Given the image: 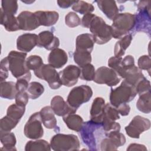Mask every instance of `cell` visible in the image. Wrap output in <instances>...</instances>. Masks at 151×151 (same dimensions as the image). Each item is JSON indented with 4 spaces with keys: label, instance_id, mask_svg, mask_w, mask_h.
<instances>
[{
    "label": "cell",
    "instance_id": "cell-1",
    "mask_svg": "<svg viewBox=\"0 0 151 151\" xmlns=\"http://www.w3.org/2000/svg\"><path fill=\"white\" fill-rule=\"evenodd\" d=\"M27 55L26 52L11 51L7 56L9 70L17 79L25 78L28 81L31 79V74L26 64Z\"/></svg>",
    "mask_w": 151,
    "mask_h": 151
},
{
    "label": "cell",
    "instance_id": "cell-2",
    "mask_svg": "<svg viewBox=\"0 0 151 151\" xmlns=\"http://www.w3.org/2000/svg\"><path fill=\"white\" fill-rule=\"evenodd\" d=\"M135 24L136 15L127 12L119 14L113 19L111 25L112 37L115 39H120L127 35Z\"/></svg>",
    "mask_w": 151,
    "mask_h": 151
},
{
    "label": "cell",
    "instance_id": "cell-3",
    "mask_svg": "<svg viewBox=\"0 0 151 151\" xmlns=\"http://www.w3.org/2000/svg\"><path fill=\"white\" fill-rule=\"evenodd\" d=\"M136 94L135 87L123 80L119 87L111 89L110 102L113 106L117 108L120 104L133 100Z\"/></svg>",
    "mask_w": 151,
    "mask_h": 151
},
{
    "label": "cell",
    "instance_id": "cell-4",
    "mask_svg": "<svg viewBox=\"0 0 151 151\" xmlns=\"http://www.w3.org/2000/svg\"><path fill=\"white\" fill-rule=\"evenodd\" d=\"M88 28L97 44H104L113 38L111 26L107 25L102 18L97 15L92 19Z\"/></svg>",
    "mask_w": 151,
    "mask_h": 151
},
{
    "label": "cell",
    "instance_id": "cell-5",
    "mask_svg": "<svg viewBox=\"0 0 151 151\" xmlns=\"http://www.w3.org/2000/svg\"><path fill=\"white\" fill-rule=\"evenodd\" d=\"M80 146L78 137L73 134L58 133L53 136L50 140L51 148L55 151L77 150Z\"/></svg>",
    "mask_w": 151,
    "mask_h": 151
},
{
    "label": "cell",
    "instance_id": "cell-6",
    "mask_svg": "<svg viewBox=\"0 0 151 151\" xmlns=\"http://www.w3.org/2000/svg\"><path fill=\"white\" fill-rule=\"evenodd\" d=\"M93 96L91 88L87 85L74 87L69 93L67 102L73 108L77 110L83 103L90 100Z\"/></svg>",
    "mask_w": 151,
    "mask_h": 151
},
{
    "label": "cell",
    "instance_id": "cell-7",
    "mask_svg": "<svg viewBox=\"0 0 151 151\" xmlns=\"http://www.w3.org/2000/svg\"><path fill=\"white\" fill-rule=\"evenodd\" d=\"M34 73L37 77L47 81L51 89H58L63 85L59 73L50 64H44Z\"/></svg>",
    "mask_w": 151,
    "mask_h": 151
},
{
    "label": "cell",
    "instance_id": "cell-8",
    "mask_svg": "<svg viewBox=\"0 0 151 151\" xmlns=\"http://www.w3.org/2000/svg\"><path fill=\"white\" fill-rule=\"evenodd\" d=\"M40 112L32 114L24 126V133L25 136L31 139H38L42 137L44 129Z\"/></svg>",
    "mask_w": 151,
    "mask_h": 151
},
{
    "label": "cell",
    "instance_id": "cell-9",
    "mask_svg": "<svg viewBox=\"0 0 151 151\" xmlns=\"http://www.w3.org/2000/svg\"><path fill=\"white\" fill-rule=\"evenodd\" d=\"M150 1H140L137 5L139 13L136 15V24L137 31L150 32Z\"/></svg>",
    "mask_w": 151,
    "mask_h": 151
},
{
    "label": "cell",
    "instance_id": "cell-10",
    "mask_svg": "<svg viewBox=\"0 0 151 151\" xmlns=\"http://www.w3.org/2000/svg\"><path fill=\"white\" fill-rule=\"evenodd\" d=\"M93 81L99 84H106L108 86L113 87L120 81V77L113 69L102 66L96 71Z\"/></svg>",
    "mask_w": 151,
    "mask_h": 151
},
{
    "label": "cell",
    "instance_id": "cell-11",
    "mask_svg": "<svg viewBox=\"0 0 151 151\" xmlns=\"http://www.w3.org/2000/svg\"><path fill=\"white\" fill-rule=\"evenodd\" d=\"M150 127V121L140 116H136L129 125L125 127L126 134L132 138L139 139L141 133L149 130Z\"/></svg>",
    "mask_w": 151,
    "mask_h": 151
},
{
    "label": "cell",
    "instance_id": "cell-12",
    "mask_svg": "<svg viewBox=\"0 0 151 151\" xmlns=\"http://www.w3.org/2000/svg\"><path fill=\"white\" fill-rule=\"evenodd\" d=\"M106 137L103 139L100 143L101 150H116L126 143V138L120 131H112L106 133Z\"/></svg>",
    "mask_w": 151,
    "mask_h": 151
},
{
    "label": "cell",
    "instance_id": "cell-13",
    "mask_svg": "<svg viewBox=\"0 0 151 151\" xmlns=\"http://www.w3.org/2000/svg\"><path fill=\"white\" fill-rule=\"evenodd\" d=\"M80 68L74 65H68L59 72L63 85L67 87H71L75 85L80 78Z\"/></svg>",
    "mask_w": 151,
    "mask_h": 151
},
{
    "label": "cell",
    "instance_id": "cell-14",
    "mask_svg": "<svg viewBox=\"0 0 151 151\" xmlns=\"http://www.w3.org/2000/svg\"><path fill=\"white\" fill-rule=\"evenodd\" d=\"M19 28L24 31H32L40 26L35 15L30 11H22L17 17Z\"/></svg>",
    "mask_w": 151,
    "mask_h": 151
},
{
    "label": "cell",
    "instance_id": "cell-15",
    "mask_svg": "<svg viewBox=\"0 0 151 151\" xmlns=\"http://www.w3.org/2000/svg\"><path fill=\"white\" fill-rule=\"evenodd\" d=\"M51 107L55 114L64 117L70 114L76 113L77 110L71 107L60 96H54L51 100Z\"/></svg>",
    "mask_w": 151,
    "mask_h": 151
},
{
    "label": "cell",
    "instance_id": "cell-16",
    "mask_svg": "<svg viewBox=\"0 0 151 151\" xmlns=\"http://www.w3.org/2000/svg\"><path fill=\"white\" fill-rule=\"evenodd\" d=\"M60 45V40L54 35L52 32L44 31L38 35L37 45L40 48H44L47 50H52Z\"/></svg>",
    "mask_w": 151,
    "mask_h": 151
},
{
    "label": "cell",
    "instance_id": "cell-17",
    "mask_svg": "<svg viewBox=\"0 0 151 151\" xmlns=\"http://www.w3.org/2000/svg\"><path fill=\"white\" fill-rule=\"evenodd\" d=\"M38 35L35 34L25 33L19 35L17 40V49L23 52H30L37 45Z\"/></svg>",
    "mask_w": 151,
    "mask_h": 151
},
{
    "label": "cell",
    "instance_id": "cell-18",
    "mask_svg": "<svg viewBox=\"0 0 151 151\" xmlns=\"http://www.w3.org/2000/svg\"><path fill=\"white\" fill-rule=\"evenodd\" d=\"M118 75L127 83L135 87L136 84L144 77L142 70L135 65L126 69H122Z\"/></svg>",
    "mask_w": 151,
    "mask_h": 151
},
{
    "label": "cell",
    "instance_id": "cell-19",
    "mask_svg": "<svg viewBox=\"0 0 151 151\" xmlns=\"http://www.w3.org/2000/svg\"><path fill=\"white\" fill-rule=\"evenodd\" d=\"M105 104V100L102 97L95 98L90 110V121L91 122L101 125Z\"/></svg>",
    "mask_w": 151,
    "mask_h": 151
},
{
    "label": "cell",
    "instance_id": "cell-20",
    "mask_svg": "<svg viewBox=\"0 0 151 151\" xmlns=\"http://www.w3.org/2000/svg\"><path fill=\"white\" fill-rule=\"evenodd\" d=\"M68 61V56L66 52L59 48L51 51L48 55V64L55 68H60L66 64Z\"/></svg>",
    "mask_w": 151,
    "mask_h": 151
},
{
    "label": "cell",
    "instance_id": "cell-21",
    "mask_svg": "<svg viewBox=\"0 0 151 151\" xmlns=\"http://www.w3.org/2000/svg\"><path fill=\"white\" fill-rule=\"evenodd\" d=\"M99 9L110 20L113 19L119 14V8L116 1L111 0L96 1Z\"/></svg>",
    "mask_w": 151,
    "mask_h": 151
},
{
    "label": "cell",
    "instance_id": "cell-22",
    "mask_svg": "<svg viewBox=\"0 0 151 151\" xmlns=\"http://www.w3.org/2000/svg\"><path fill=\"white\" fill-rule=\"evenodd\" d=\"M95 41L91 34L85 33L77 36L76 41V50L91 52L94 48Z\"/></svg>",
    "mask_w": 151,
    "mask_h": 151
},
{
    "label": "cell",
    "instance_id": "cell-23",
    "mask_svg": "<svg viewBox=\"0 0 151 151\" xmlns=\"http://www.w3.org/2000/svg\"><path fill=\"white\" fill-rule=\"evenodd\" d=\"M40 25L50 27L54 25L58 20L59 14L56 11H38L34 12Z\"/></svg>",
    "mask_w": 151,
    "mask_h": 151
},
{
    "label": "cell",
    "instance_id": "cell-24",
    "mask_svg": "<svg viewBox=\"0 0 151 151\" xmlns=\"http://www.w3.org/2000/svg\"><path fill=\"white\" fill-rule=\"evenodd\" d=\"M40 113L42 122L46 128L55 129L57 127V122L55 117V113L51 106L44 107L40 111Z\"/></svg>",
    "mask_w": 151,
    "mask_h": 151
},
{
    "label": "cell",
    "instance_id": "cell-25",
    "mask_svg": "<svg viewBox=\"0 0 151 151\" xmlns=\"http://www.w3.org/2000/svg\"><path fill=\"white\" fill-rule=\"evenodd\" d=\"M0 15L1 24L7 31L13 32L20 29L17 17H15V15L5 14L1 8Z\"/></svg>",
    "mask_w": 151,
    "mask_h": 151
},
{
    "label": "cell",
    "instance_id": "cell-26",
    "mask_svg": "<svg viewBox=\"0 0 151 151\" xmlns=\"http://www.w3.org/2000/svg\"><path fill=\"white\" fill-rule=\"evenodd\" d=\"M63 119L69 129L77 132L81 130L84 123L83 118L75 113L65 116L63 117Z\"/></svg>",
    "mask_w": 151,
    "mask_h": 151
},
{
    "label": "cell",
    "instance_id": "cell-27",
    "mask_svg": "<svg viewBox=\"0 0 151 151\" xmlns=\"http://www.w3.org/2000/svg\"><path fill=\"white\" fill-rule=\"evenodd\" d=\"M93 124V123L91 121H89L88 122H86V123H84L83 127L81 129V137L84 142L88 147H92L96 146L95 145V140L93 134V131L95 130L94 129L91 128Z\"/></svg>",
    "mask_w": 151,
    "mask_h": 151
},
{
    "label": "cell",
    "instance_id": "cell-28",
    "mask_svg": "<svg viewBox=\"0 0 151 151\" xmlns=\"http://www.w3.org/2000/svg\"><path fill=\"white\" fill-rule=\"evenodd\" d=\"M1 97L12 100L16 97L18 91L16 88V84L13 81L1 82Z\"/></svg>",
    "mask_w": 151,
    "mask_h": 151
},
{
    "label": "cell",
    "instance_id": "cell-29",
    "mask_svg": "<svg viewBox=\"0 0 151 151\" xmlns=\"http://www.w3.org/2000/svg\"><path fill=\"white\" fill-rule=\"evenodd\" d=\"M132 40V35L129 34L123 37L117 41L114 49V56L116 57H122V56L124 55L126 50L130 45Z\"/></svg>",
    "mask_w": 151,
    "mask_h": 151
},
{
    "label": "cell",
    "instance_id": "cell-30",
    "mask_svg": "<svg viewBox=\"0 0 151 151\" xmlns=\"http://www.w3.org/2000/svg\"><path fill=\"white\" fill-rule=\"evenodd\" d=\"M1 143L3 145L1 148L4 150H17L15 145L17 142L14 133L12 132L0 133Z\"/></svg>",
    "mask_w": 151,
    "mask_h": 151
},
{
    "label": "cell",
    "instance_id": "cell-31",
    "mask_svg": "<svg viewBox=\"0 0 151 151\" xmlns=\"http://www.w3.org/2000/svg\"><path fill=\"white\" fill-rule=\"evenodd\" d=\"M137 109L141 112L149 114L151 111V93L149 91L139 96L136 103Z\"/></svg>",
    "mask_w": 151,
    "mask_h": 151
},
{
    "label": "cell",
    "instance_id": "cell-32",
    "mask_svg": "<svg viewBox=\"0 0 151 151\" xmlns=\"http://www.w3.org/2000/svg\"><path fill=\"white\" fill-rule=\"evenodd\" d=\"M119 119L120 114L117 109L115 107L113 106L110 103L106 104L104 109L101 124L105 123L114 122Z\"/></svg>",
    "mask_w": 151,
    "mask_h": 151
},
{
    "label": "cell",
    "instance_id": "cell-33",
    "mask_svg": "<svg viewBox=\"0 0 151 151\" xmlns=\"http://www.w3.org/2000/svg\"><path fill=\"white\" fill-rule=\"evenodd\" d=\"M51 148L49 144L45 140H37L28 141L25 146V151L37 150H51Z\"/></svg>",
    "mask_w": 151,
    "mask_h": 151
},
{
    "label": "cell",
    "instance_id": "cell-34",
    "mask_svg": "<svg viewBox=\"0 0 151 151\" xmlns=\"http://www.w3.org/2000/svg\"><path fill=\"white\" fill-rule=\"evenodd\" d=\"M73 58L74 62L80 67H82L91 61V52L87 51H83L75 50L73 54Z\"/></svg>",
    "mask_w": 151,
    "mask_h": 151
},
{
    "label": "cell",
    "instance_id": "cell-35",
    "mask_svg": "<svg viewBox=\"0 0 151 151\" xmlns=\"http://www.w3.org/2000/svg\"><path fill=\"white\" fill-rule=\"evenodd\" d=\"M25 111V107H22L18 104H12L10 105L6 110V115L14 120L19 123Z\"/></svg>",
    "mask_w": 151,
    "mask_h": 151
},
{
    "label": "cell",
    "instance_id": "cell-36",
    "mask_svg": "<svg viewBox=\"0 0 151 151\" xmlns=\"http://www.w3.org/2000/svg\"><path fill=\"white\" fill-rule=\"evenodd\" d=\"M44 91V86L37 81L31 82L28 87L27 92L29 97L32 100L38 98Z\"/></svg>",
    "mask_w": 151,
    "mask_h": 151
},
{
    "label": "cell",
    "instance_id": "cell-37",
    "mask_svg": "<svg viewBox=\"0 0 151 151\" xmlns=\"http://www.w3.org/2000/svg\"><path fill=\"white\" fill-rule=\"evenodd\" d=\"M72 9L82 15L91 13L94 10V6L90 3L83 1H77L72 6Z\"/></svg>",
    "mask_w": 151,
    "mask_h": 151
},
{
    "label": "cell",
    "instance_id": "cell-38",
    "mask_svg": "<svg viewBox=\"0 0 151 151\" xmlns=\"http://www.w3.org/2000/svg\"><path fill=\"white\" fill-rule=\"evenodd\" d=\"M18 2L14 0H3L1 1V9L7 15H15L18 10Z\"/></svg>",
    "mask_w": 151,
    "mask_h": 151
},
{
    "label": "cell",
    "instance_id": "cell-39",
    "mask_svg": "<svg viewBox=\"0 0 151 151\" xmlns=\"http://www.w3.org/2000/svg\"><path fill=\"white\" fill-rule=\"evenodd\" d=\"M80 78L81 80L90 81L94 80L96 74L95 68L91 64H88L81 67Z\"/></svg>",
    "mask_w": 151,
    "mask_h": 151
},
{
    "label": "cell",
    "instance_id": "cell-40",
    "mask_svg": "<svg viewBox=\"0 0 151 151\" xmlns=\"http://www.w3.org/2000/svg\"><path fill=\"white\" fill-rule=\"evenodd\" d=\"M18 123V122L7 115L5 116L0 120V133L11 132L16 127Z\"/></svg>",
    "mask_w": 151,
    "mask_h": 151
},
{
    "label": "cell",
    "instance_id": "cell-41",
    "mask_svg": "<svg viewBox=\"0 0 151 151\" xmlns=\"http://www.w3.org/2000/svg\"><path fill=\"white\" fill-rule=\"evenodd\" d=\"M26 64L29 70L34 71L39 69L43 64V61L41 57L37 55H31L26 59Z\"/></svg>",
    "mask_w": 151,
    "mask_h": 151
},
{
    "label": "cell",
    "instance_id": "cell-42",
    "mask_svg": "<svg viewBox=\"0 0 151 151\" xmlns=\"http://www.w3.org/2000/svg\"><path fill=\"white\" fill-rule=\"evenodd\" d=\"M81 22L80 17L76 12H70L65 17V23L68 27H76L81 24Z\"/></svg>",
    "mask_w": 151,
    "mask_h": 151
},
{
    "label": "cell",
    "instance_id": "cell-43",
    "mask_svg": "<svg viewBox=\"0 0 151 151\" xmlns=\"http://www.w3.org/2000/svg\"><path fill=\"white\" fill-rule=\"evenodd\" d=\"M135 89L137 94L139 96L150 91V83L144 77L136 84Z\"/></svg>",
    "mask_w": 151,
    "mask_h": 151
},
{
    "label": "cell",
    "instance_id": "cell-44",
    "mask_svg": "<svg viewBox=\"0 0 151 151\" xmlns=\"http://www.w3.org/2000/svg\"><path fill=\"white\" fill-rule=\"evenodd\" d=\"M138 67L139 69L146 70L150 74L151 68V60L149 55H144L139 57L137 61Z\"/></svg>",
    "mask_w": 151,
    "mask_h": 151
},
{
    "label": "cell",
    "instance_id": "cell-45",
    "mask_svg": "<svg viewBox=\"0 0 151 151\" xmlns=\"http://www.w3.org/2000/svg\"><path fill=\"white\" fill-rule=\"evenodd\" d=\"M8 61L7 57L4 58L0 63V82L5 81L8 77Z\"/></svg>",
    "mask_w": 151,
    "mask_h": 151
},
{
    "label": "cell",
    "instance_id": "cell-46",
    "mask_svg": "<svg viewBox=\"0 0 151 151\" xmlns=\"http://www.w3.org/2000/svg\"><path fill=\"white\" fill-rule=\"evenodd\" d=\"M29 96L26 91H21L18 92L15 98V103L19 106L25 107L28 102Z\"/></svg>",
    "mask_w": 151,
    "mask_h": 151
},
{
    "label": "cell",
    "instance_id": "cell-47",
    "mask_svg": "<svg viewBox=\"0 0 151 151\" xmlns=\"http://www.w3.org/2000/svg\"><path fill=\"white\" fill-rule=\"evenodd\" d=\"M122 57H116L115 56L110 57L108 60L109 67L115 71L117 74L121 67V62Z\"/></svg>",
    "mask_w": 151,
    "mask_h": 151
},
{
    "label": "cell",
    "instance_id": "cell-48",
    "mask_svg": "<svg viewBox=\"0 0 151 151\" xmlns=\"http://www.w3.org/2000/svg\"><path fill=\"white\" fill-rule=\"evenodd\" d=\"M105 133L112 132V131H120V124L117 122H111L106 123H103L101 124Z\"/></svg>",
    "mask_w": 151,
    "mask_h": 151
},
{
    "label": "cell",
    "instance_id": "cell-49",
    "mask_svg": "<svg viewBox=\"0 0 151 151\" xmlns=\"http://www.w3.org/2000/svg\"><path fill=\"white\" fill-rule=\"evenodd\" d=\"M133 65H134V57L131 55H127V56L122 58V60L121 62V67L120 70L117 72V74L122 69H126L129 67H132Z\"/></svg>",
    "mask_w": 151,
    "mask_h": 151
},
{
    "label": "cell",
    "instance_id": "cell-50",
    "mask_svg": "<svg viewBox=\"0 0 151 151\" xmlns=\"http://www.w3.org/2000/svg\"><path fill=\"white\" fill-rule=\"evenodd\" d=\"M29 81L25 78H19L17 79L16 82V88L18 92L21 91H26L28 87V83Z\"/></svg>",
    "mask_w": 151,
    "mask_h": 151
},
{
    "label": "cell",
    "instance_id": "cell-51",
    "mask_svg": "<svg viewBox=\"0 0 151 151\" xmlns=\"http://www.w3.org/2000/svg\"><path fill=\"white\" fill-rule=\"evenodd\" d=\"M95 14L90 13V14H87L84 15L81 19V24L82 25V26L84 28H88L90 24L92 21V19H93V18L95 17Z\"/></svg>",
    "mask_w": 151,
    "mask_h": 151
},
{
    "label": "cell",
    "instance_id": "cell-52",
    "mask_svg": "<svg viewBox=\"0 0 151 151\" xmlns=\"http://www.w3.org/2000/svg\"><path fill=\"white\" fill-rule=\"evenodd\" d=\"M116 109H117L119 114L123 116H127L130 110V107L127 103L120 104Z\"/></svg>",
    "mask_w": 151,
    "mask_h": 151
},
{
    "label": "cell",
    "instance_id": "cell-53",
    "mask_svg": "<svg viewBox=\"0 0 151 151\" xmlns=\"http://www.w3.org/2000/svg\"><path fill=\"white\" fill-rule=\"evenodd\" d=\"M127 150H147V148L143 145L132 143L127 148Z\"/></svg>",
    "mask_w": 151,
    "mask_h": 151
},
{
    "label": "cell",
    "instance_id": "cell-54",
    "mask_svg": "<svg viewBox=\"0 0 151 151\" xmlns=\"http://www.w3.org/2000/svg\"><path fill=\"white\" fill-rule=\"evenodd\" d=\"M77 1H57L58 5L61 8H67L73 6Z\"/></svg>",
    "mask_w": 151,
    "mask_h": 151
}]
</instances>
